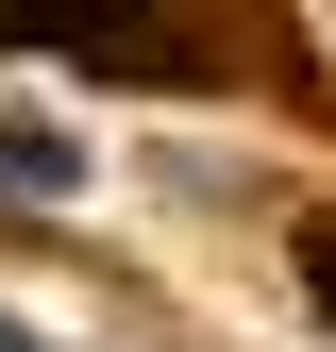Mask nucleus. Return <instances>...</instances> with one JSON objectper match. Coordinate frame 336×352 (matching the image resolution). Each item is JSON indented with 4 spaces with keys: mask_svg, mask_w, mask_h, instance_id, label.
<instances>
[{
    "mask_svg": "<svg viewBox=\"0 0 336 352\" xmlns=\"http://www.w3.org/2000/svg\"><path fill=\"white\" fill-rule=\"evenodd\" d=\"M303 269H319V302H336V218H319V235H303Z\"/></svg>",
    "mask_w": 336,
    "mask_h": 352,
    "instance_id": "obj_1",
    "label": "nucleus"
},
{
    "mask_svg": "<svg viewBox=\"0 0 336 352\" xmlns=\"http://www.w3.org/2000/svg\"><path fill=\"white\" fill-rule=\"evenodd\" d=\"M0 352H34V336H0Z\"/></svg>",
    "mask_w": 336,
    "mask_h": 352,
    "instance_id": "obj_2",
    "label": "nucleus"
}]
</instances>
